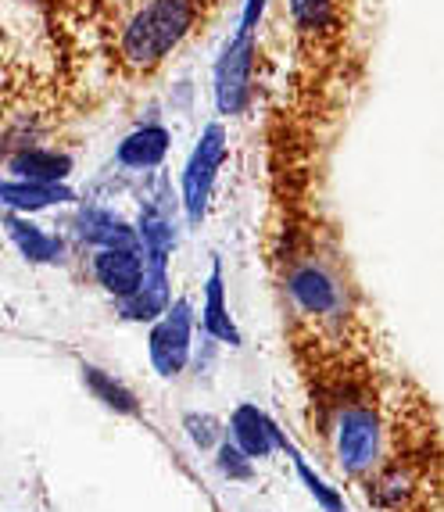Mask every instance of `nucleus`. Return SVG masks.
I'll use <instances>...</instances> for the list:
<instances>
[{"instance_id":"1","label":"nucleus","mask_w":444,"mask_h":512,"mask_svg":"<svg viewBox=\"0 0 444 512\" xmlns=\"http://www.w3.org/2000/svg\"><path fill=\"white\" fill-rule=\"evenodd\" d=\"M197 0H147L133 11L119 36V54L129 69H154L190 36Z\"/></svg>"},{"instance_id":"2","label":"nucleus","mask_w":444,"mask_h":512,"mask_svg":"<svg viewBox=\"0 0 444 512\" xmlns=\"http://www.w3.org/2000/svg\"><path fill=\"white\" fill-rule=\"evenodd\" d=\"M226 154H230L226 126H222V122H208V126L201 129L197 144L190 147L187 165H183V176H180V205H183V212H187L190 226H197V222L205 219L215 180H219L222 165H226Z\"/></svg>"},{"instance_id":"3","label":"nucleus","mask_w":444,"mask_h":512,"mask_svg":"<svg viewBox=\"0 0 444 512\" xmlns=\"http://www.w3.org/2000/svg\"><path fill=\"white\" fill-rule=\"evenodd\" d=\"M251 76H255V36L233 33L212 69V97L222 119L244 115L251 104Z\"/></svg>"},{"instance_id":"4","label":"nucleus","mask_w":444,"mask_h":512,"mask_svg":"<svg viewBox=\"0 0 444 512\" xmlns=\"http://www.w3.org/2000/svg\"><path fill=\"white\" fill-rule=\"evenodd\" d=\"M190 351H194V305L190 298H176L162 319H154L151 337H147V359L154 373L172 380L187 369Z\"/></svg>"},{"instance_id":"5","label":"nucleus","mask_w":444,"mask_h":512,"mask_svg":"<svg viewBox=\"0 0 444 512\" xmlns=\"http://www.w3.org/2000/svg\"><path fill=\"white\" fill-rule=\"evenodd\" d=\"M376 455H380V423L369 409L355 405L344 409L337 419V459L348 473H366L373 470Z\"/></svg>"},{"instance_id":"6","label":"nucleus","mask_w":444,"mask_h":512,"mask_svg":"<svg viewBox=\"0 0 444 512\" xmlns=\"http://www.w3.org/2000/svg\"><path fill=\"white\" fill-rule=\"evenodd\" d=\"M97 287L104 294H111L115 301L129 298L140 291V283L147 276V262L140 248H97L94 262H90Z\"/></svg>"},{"instance_id":"7","label":"nucleus","mask_w":444,"mask_h":512,"mask_svg":"<svg viewBox=\"0 0 444 512\" xmlns=\"http://www.w3.org/2000/svg\"><path fill=\"white\" fill-rule=\"evenodd\" d=\"M230 441L237 444L248 459H269L276 448H280V452H287V448H291V441L283 437V430L251 402H240L237 409H233Z\"/></svg>"},{"instance_id":"8","label":"nucleus","mask_w":444,"mask_h":512,"mask_svg":"<svg viewBox=\"0 0 444 512\" xmlns=\"http://www.w3.org/2000/svg\"><path fill=\"white\" fill-rule=\"evenodd\" d=\"M287 294L294 298V305L305 308L308 316H330L341 308V287L316 262L294 265L291 276H287Z\"/></svg>"},{"instance_id":"9","label":"nucleus","mask_w":444,"mask_h":512,"mask_svg":"<svg viewBox=\"0 0 444 512\" xmlns=\"http://www.w3.org/2000/svg\"><path fill=\"white\" fill-rule=\"evenodd\" d=\"M76 201V194L69 190V183H33V180H0V208L15 215H36L43 208L69 205Z\"/></svg>"},{"instance_id":"10","label":"nucleus","mask_w":444,"mask_h":512,"mask_svg":"<svg viewBox=\"0 0 444 512\" xmlns=\"http://www.w3.org/2000/svg\"><path fill=\"white\" fill-rule=\"evenodd\" d=\"M201 330L219 344H230L240 348L244 337H240L237 323L230 316V301H226V276H222V262L212 258V273L205 280V301H201Z\"/></svg>"},{"instance_id":"11","label":"nucleus","mask_w":444,"mask_h":512,"mask_svg":"<svg viewBox=\"0 0 444 512\" xmlns=\"http://www.w3.org/2000/svg\"><path fill=\"white\" fill-rule=\"evenodd\" d=\"M172 147V133L158 122H147V126H137L133 133L119 140L115 147V162L122 169H133V172H147V169H158L165 162V154Z\"/></svg>"},{"instance_id":"12","label":"nucleus","mask_w":444,"mask_h":512,"mask_svg":"<svg viewBox=\"0 0 444 512\" xmlns=\"http://www.w3.org/2000/svg\"><path fill=\"white\" fill-rule=\"evenodd\" d=\"M72 154L54 151V147H18L8 158V176L33 183H69L72 176Z\"/></svg>"},{"instance_id":"13","label":"nucleus","mask_w":444,"mask_h":512,"mask_svg":"<svg viewBox=\"0 0 444 512\" xmlns=\"http://www.w3.org/2000/svg\"><path fill=\"white\" fill-rule=\"evenodd\" d=\"M4 230H8L11 244L18 248V255L26 258L29 265H54L61 262V240L54 233H47L43 226H36L29 215H4Z\"/></svg>"},{"instance_id":"14","label":"nucleus","mask_w":444,"mask_h":512,"mask_svg":"<svg viewBox=\"0 0 444 512\" xmlns=\"http://www.w3.org/2000/svg\"><path fill=\"white\" fill-rule=\"evenodd\" d=\"M169 305H172L169 276H165V269H158V265H147V276H144V283H140V291L119 301V316L126 319V323H154V319L165 316Z\"/></svg>"},{"instance_id":"15","label":"nucleus","mask_w":444,"mask_h":512,"mask_svg":"<svg viewBox=\"0 0 444 512\" xmlns=\"http://www.w3.org/2000/svg\"><path fill=\"white\" fill-rule=\"evenodd\" d=\"M79 237L90 240L94 248H140V237L137 230L122 222L119 215L101 212V208H83L79 212Z\"/></svg>"},{"instance_id":"16","label":"nucleus","mask_w":444,"mask_h":512,"mask_svg":"<svg viewBox=\"0 0 444 512\" xmlns=\"http://www.w3.org/2000/svg\"><path fill=\"white\" fill-rule=\"evenodd\" d=\"M79 373H83L86 391L94 394V398L101 405H108L111 412H119V416H137V412H140L137 394L129 391V387L122 384V380H115V376H111L108 369H101V366H83Z\"/></svg>"},{"instance_id":"17","label":"nucleus","mask_w":444,"mask_h":512,"mask_svg":"<svg viewBox=\"0 0 444 512\" xmlns=\"http://www.w3.org/2000/svg\"><path fill=\"white\" fill-rule=\"evenodd\" d=\"M287 455H291V459H294V470H298V477H301V484H305L308 495L316 498L319 509H326V512H344V498H341V491H337V487L326 484V480L319 477V473L312 470V466H308V462L301 459L298 452H294V444H291V448H287Z\"/></svg>"},{"instance_id":"18","label":"nucleus","mask_w":444,"mask_h":512,"mask_svg":"<svg viewBox=\"0 0 444 512\" xmlns=\"http://www.w3.org/2000/svg\"><path fill=\"white\" fill-rule=\"evenodd\" d=\"M215 470L226 480H251L255 477V459H248L233 441H219L215 444Z\"/></svg>"},{"instance_id":"19","label":"nucleus","mask_w":444,"mask_h":512,"mask_svg":"<svg viewBox=\"0 0 444 512\" xmlns=\"http://www.w3.org/2000/svg\"><path fill=\"white\" fill-rule=\"evenodd\" d=\"M183 427H187V437L201 448V452H205V448H215V444L222 441L219 419L208 416V412H190V416L183 419Z\"/></svg>"},{"instance_id":"20","label":"nucleus","mask_w":444,"mask_h":512,"mask_svg":"<svg viewBox=\"0 0 444 512\" xmlns=\"http://www.w3.org/2000/svg\"><path fill=\"white\" fill-rule=\"evenodd\" d=\"M291 11L305 29H316L330 15V0H291Z\"/></svg>"},{"instance_id":"21","label":"nucleus","mask_w":444,"mask_h":512,"mask_svg":"<svg viewBox=\"0 0 444 512\" xmlns=\"http://www.w3.org/2000/svg\"><path fill=\"white\" fill-rule=\"evenodd\" d=\"M265 8H269V0H244V8H240V18H237V33L240 36H255Z\"/></svg>"}]
</instances>
